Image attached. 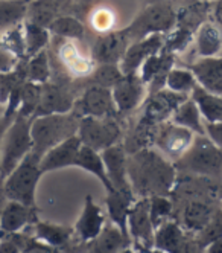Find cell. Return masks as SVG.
<instances>
[{
    "instance_id": "24",
    "label": "cell",
    "mask_w": 222,
    "mask_h": 253,
    "mask_svg": "<svg viewBox=\"0 0 222 253\" xmlns=\"http://www.w3.org/2000/svg\"><path fill=\"white\" fill-rule=\"evenodd\" d=\"M131 244V240L111 223H107L96 238L79 244L78 253H119L123 247Z\"/></svg>"
},
{
    "instance_id": "9",
    "label": "cell",
    "mask_w": 222,
    "mask_h": 253,
    "mask_svg": "<svg viewBox=\"0 0 222 253\" xmlns=\"http://www.w3.org/2000/svg\"><path fill=\"white\" fill-rule=\"evenodd\" d=\"M128 233L139 253H149L155 246V227L149 215V198H136L128 213Z\"/></svg>"
},
{
    "instance_id": "11",
    "label": "cell",
    "mask_w": 222,
    "mask_h": 253,
    "mask_svg": "<svg viewBox=\"0 0 222 253\" xmlns=\"http://www.w3.org/2000/svg\"><path fill=\"white\" fill-rule=\"evenodd\" d=\"M195 133L184 128V126L172 122L171 119L161 122L155 131L154 147L158 153H161L166 159L175 162L184 156L195 140Z\"/></svg>"
},
{
    "instance_id": "33",
    "label": "cell",
    "mask_w": 222,
    "mask_h": 253,
    "mask_svg": "<svg viewBox=\"0 0 222 253\" xmlns=\"http://www.w3.org/2000/svg\"><path fill=\"white\" fill-rule=\"evenodd\" d=\"M47 29L53 37L63 40L82 42L85 37V25L75 15H63L52 22Z\"/></svg>"
},
{
    "instance_id": "8",
    "label": "cell",
    "mask_w": 222,
    "mask_h": 253,
    "mask_svg": "<svg viewBox=\"0 0 222 253\" xmlns=\"http://www.w3.org/2000/svg\"><path fill=\"white\" fill-rule=\"evenodd\" d=\"M78 137L82 145L102 153L110 147L122 143L123 131L117 118H81Z\"/></svg>"
},
{
    "instance_id": "48",
    "label": "cell",
    "mask_w": 222,
    "mask_h": 253,
    "mask_svg": "<svg viewBox=\"0 0 222 253\" xmlns=\"http://www.w3.org/2000/svg\"><path fill=\"white\" fill-rule=\"evenodd\" d=\"M119 253H139V252H137V250H136V249H134V247H133L131 244H129V246L123 247V249H122V250H120Z\"/></svg>"
},
{
    "instance_id": "29",
    "label": "cell",
    "mask_w": 222,
    "mask_h": 253,
    "mask_svg": "<svg viewBox=\"0 0 222 253\" xmlns=\"http://www.w3.org/2000/svg\"><path fill=\"white\" fill-rule=\"evenodd\" d=\"M190 98L199 108V113L207 124L222 122V95L212 93L209 90L202 88L199 84L192 90Z\"/></svg>"
},
{
    "instance_id": "34",
    "label": "cell",
    "mask_w": 222,
    "mask_h": 253,
    "mask_svg": "<svg viewBox=\"0 0 222 253\" xmlns=\"http://www.w3.org/2000/svg\"><path fill=\"white\" fill-rule=\"evenodd\" d=\"M26 78L31 83L44 84L52 78V63L49 60V52L41 50L32 57H25Z\"/></svg>"
},
{
    "instance_id": "37",
    "label": "cell",
    "mask_w": 222,
    "mask_h": 253,
    "mask_svg": "<svg viewBox=\"0 0 222 253\" xmlns=\"http://www.w3.org/2000/svg\"><path fill=\"white\" fill-rule=\"evenodd\" d=\"M149 198V215L154 227L174 218V203L171 195H152Z\"/></svg>"
},
{
    "instance_id": "16",
    "label": "cell",
    "mask_w": 222,
    "mask_h": 253,
    "mask_svg": "<svg viewBox=\"0 0 222 253\" xmlns=\"http://www.w3.org/2000/svg\"><path fill=\"white\" fill-rule=\"evenodd\" d=\"M164 39H166V35L155 34V35H149V37L142 39V40H136V42H133L131 44H129L123 58L119 63L123 75H136V74H139L142 64L151 55L158 53L163 49Z\"/></svg>"
},
{
    "instance_id": "36",
    "label": "cell",
    "mask_w": 222,
    "mask_h": 253,
    "mask_svg": "<svg viewBox=\"0 0 222 253\" xmlns=\"http://www.w3.org/2000/svg\"><path fill=\"white\" fill-rule=\"evenodd\" d=\"M123 78V72L120 70V66L116 63H104L93 69V72L87 77L88 84L104 85L108 88H113L120 80Z\"/></svg>"
},
{
    "instance_id": "12",
    "label": "cell",
    "mask_w": 222,
    "mask_h": 253,
    "mask_svg": "<svg viewBox=\"0 0 222 253\" xmlns=\"http://www.w3.org/2000/svg\"><path fill=\"white\" fill-rule=\"evenodd\" d=\"M78 95L76 88L67 80L58 78L57 81H47L41 84L40 102L37 107L35 116L53 115V113H69L72 112ZM34 116V118H35Z\"/></svg>"
},
{
    "instance_id": "53",
    "label": "cell",
    "mask_w": 222,
    "mask_h": 253,
    "mask_svg": "<svg viewBox=\"0 0 222 253\" xmlns=\"http://www.w3.org/2000/svg\"><path fill=\"white\" fill-rule=\"evenodd\" d=\"M3 113V108H0V115H2Z\"/></svg>"
},
{
    "instance_id": "3",
    "label": "cell",
    "mask_w": 222,
    "mask_h": 253,
    "mask_svg": "<svg viewBox=\"0 0 222 253\" xmlns=\"http://www.w3.org/2000/svg\"><path fill=\"white\" fill-rule=\"evenodd\" d=\"M40 162L38 156L31 153L3 178L2 189L8 200L37 206V188L44 175Z\"/></svg>"
},
{
    "instance_id": "13",
    "label": "cell",
    "mask_w": 222,
    "mask_h": 253,
    "mask_svg": "<svg viewBox=\"0 0 222 253\" xmlns=\"http://www.w3.org/2000/svg\"><path fill=\"white\" fill-rule=\"evenodd\" d=\"M166 253H202L193 233L187 232L177 220L171 218L155 229V246Z\"/></svg>"
},
{
    "instance_id": "49",
    "label": "cell",
    "mask_w": 222,
    "mask_h": 253,
    "mask_svg": "<svg viewBox=\"0 0 222 253\" xmlns=\"http://www.w3.org/2000/svg\"><path fill=\"white\" fill-rule=\"evenodd\" d=\"M149 253H166V252H163V250H160V249H157V247H154Z\"/></svg>"
},
{
    "instance_id": "51",
    "label": "cell",
    "mask_w": 222,
    "mask_h": 253,
    "mask_svg": "<svg viewBox=\"0 0 222 253\" xmlns=\"http://www.w3.org/2000/svg\"><path fill=\"white\" fill-rule=\"evenodd\" d=\"M219 195H221V198H222V185H221V188H219Z\"/></svg>"
},
{
    "instance_id": "20",
    "label": "cell",
    "mask_w": 222,
    "mask_h": 253,
    "mask_svg": "<svg viewBox=\"0 0 222 253\" xmlns=\"http://www.w3.org/2000/svg\"><path fill=\"white\" fill-rule=\"evenodd\" d=\"M189 96L175 93L169 88H161L155 93H149L145 99V107H143V116L152 121L154 124L160 125L161 122L169 121L174 115V112L178 108L181 102L186 101Z\"/></svg>"
},
{
    "instance_id": "52",
    "label": "cell",
    "mask_w": 222,
    "mask_h": 253,
    "mask_svg": "<svg viewBox=\"0 0 222 253\" xmlns=\"http://www.w3.org/2000/svg\"><path fill=\"white\" fill-rule=\"evenodd\" d=\"M3 235H5V232H2V230H0V238H2V237H3Z\"/></svg>"
},
{
    "instance_id": "1",
    "label": "cell",
    "mask_w": 222,
    "mask_h": 253,
    "mask_svg": "<svg viewBox=\"0 0 222 253\" xmlns=\"http://www.w3.org/2000/svg\"><path fill=\"white\" fill-rule=\"evenodd\" d=\"M128 177L136 198L171 195L177 183V167L151 147L128 154Z\"/></svg>"
},
{
    "instance_id": "4",
    "label": "cell",
    "mask_w": 222,
    "mask_h": 253,
    "mask_svg": "<svg viewBox=\"0 0 222 253\" xmlns=\"http://www.w3.org/2000/svg\"><path fill=\"white\" fill-rule=\"evenodd\" d=\"M212 5L213 3L206 2V0H195V2L187 3L180 11H177L175 28L166 35L163 50L175 55V53L186 49L193 40L199 26L209 20Z\"/></svg>"
},
{
    "instance_id": "18",
    "label": "cell",
    "mask_w": 222,
    "mask_h": 253,
    "mask_svg": "<svg viewBox=\"0 0 222 253\" xmlns=\"http://www.w3.org/2000/svg\"><path fill=\"white\" fill-rule=\"evenodd\" d=\"M107 226V215L104 209L95 202L91 195H87L84 198V206L78 216V220L73 226L75 230V238L78 243H87L90 240L96 238L98 235L104 230Z\"/></svg>"
},
{
    "instance_id": "28",
    "label": "cell",
    "mask_w": 222,
    "mask_h": 253,
    "mask_svg": "<svg viewBox=\"0 0 222 253\" xmlns=\"http://www.w3.org/2000/svg\"><path fill=\"white\" fill-rule=\"evenodd\" d=\"M75 168H81V169L87 171L88 174H91L93 177H96L99 182L102 183V186L107 191V194L114 191V188L111 186L110 180H108L107 169H105L104 160H102V156H101L99 151L90 148V147L82 145L81 150H79L78 159H76Z\"/></svg>"
},
{
    "instance_id": "54",
    "label": "cell",
    "mask_w": 222,
    "mask_h": 253,
    "mask_svg": "<svg viewBox=\"0 0 222 253\" xmlns=\"http://www.w3.org/2000/svg\"><path fill=\"white\" fill-rule=\"evenodd\" d=\"M0 108H2V107H0Z\"/></svg>"
},
{
    "instance_id": "17",
    "label": "cell",
    "mask_w": 222,
    "mask_h": 253,
    "mask_svg": "<svg viewBox=\"0 0 222 253\" xmlns=\"http://www.w3.org/2000/svg\"><path fill=\"white\" fill-rule=\"evenodd\" d=\"M113 99L119 116L131 115L136 108L146 99V85L140 80L139 74L136 75H123V78L111 88Z\"/></svg>"
},
{
    "instance_id": "39",
    "label": "cell",
    "mask_w": 222,
    "mask_h": 253,
    "mask_svg": "<svg viewBox=\"0 0 222 253\" xmlns=\"http://www.w3.org/2000/svg\"><path fill=\"white\" fill-rule=\"evenodd\" d=\"M32 238L29 230L5 233L0 238V253H25L26 246Z\"/></svg>"
},
{
    "instance_id": "46",
    "label": "cell",
    "mask_w": 222,
    "mask_h": 253,
    "mask_svg": "<svg viewBox=\"0 0 222 253\" xmlns=\"http://www.w3.org/2000/svg\"><path fill=\"white\" fill-rule=\"evenodd\" d=\"M212 12H213V19L218 25L222 26V0H216L212 5Z\"/></svg>"
},
{
    "instance_id": "45",
    "label": "cell",
    "mask_w": 222,
    "mask_h": 253,
    "mask_svg": "<svg viewBox=\"0 0 222 253\" xmlns=\"http://www.w3.org/2000/svg\"><path fill=\"white\" fill-rule=\"evenodd\" d=\"M202 253H222V237L216 238L210 244H207Z\"/></svg>"
},
{
    "instance_id": "7",
    "label": "cell",
    "mask_w": 222,
    "mask_h": 253,
    "mask_svg": "<svg viewBox=\"0 0 222 253\" xmlns=\"http://www.w3.org/2000/svg\"><path fill=\"white\" fill-rule=\"evenodd\" d=\"M175 23L177 11L172 2L164 0V2L148 3L146 8L142 9L136 19L125 28V32L133 43L155 34L168 35L175 28Z\"/></svg>"
},
{
    "instance_id": "47",
    "label": "cell",
    "mask_w": 222,
    "mask_h": 253,
    "mask_svg": "<svg viewBox=\"0 0 222 253\" xmlns=\"http://www.w3.org/2000/svg\"><path fill=\"white\" fill-rule=\"evenodd\" d=\"M6 195H5V192H3V189H2V185H0V215H2V211H3V206H5V203H6Z\"/></svg>"
},
{
    "instance_id": "55",
    "label": "cell",
    "mask_w": 222,
    "mask_h": 253,
    "mask_svg": "<svg viewBox=\"0 0 222 253\" xmlns=\"http://www.w3.org/2000/svg\"><path fill=\"white\" fill-rule=\"evenodd\" d=\"M0 185H2V183H0Z\"/></svg>"
},
{
    "instance_id": "5",
    "label": "cell",
    "mask_w": 222,
    "mask_h": 253,
    "mask_svg": "<svg viewBox=\"0 0 222 253\" xmlns=\"http://www.w3.org/2000/svg\"><path fill=\"white\" fill-rule=\"evenodd\" d=\"M31 122L32 118L17 115L8 126L0 153V183L26 156L32 153L34 142L31 136Z\"/></svg>"
},
{
    "instance_id": "38",
    "label": "cell",
    "mask_w": 222,
    "mask_h": 253,
    "mask_svg": "<svg viewBox=\"0 0 222 253\" xmlns=\"http://www.w3.org/2000/svg\"><path fill=\"white\" fill-rule=\"evenodd\" d=\"M40 93H41V84L26 81L23 85L20 107H18L17 115L25 116V118H34L37 107H38V102H40Z\"/></svg>"
},
{
    "instance_id": "2",
    "label": "cell",
    "mask_w": 222,
    "mask_h": 253,
    "mask_svg": "<svg viewBox=\"0 0 222 253\" xmlns=\"http://www.w3.org/2000/svg\"><path fill=\"white\" fill-rule=\"evenodd\" d=\"M79 119L73 112L35 116L31 122V136L34 150L40 159L53 147L60 145L66 139L78 134Z\"/></svg>"
},
{
    "instance_id": "6",
    "label": "cell",
    "mask_w": 222,
    "mask_h": 253,
    "mask_svg": "<svg viewBox=\"0 0 222 253\" xmlns=\"http://www.w3.org/2000/svg\"><path fill=\"white\" fill-rule=\"evenodd\" d=\"M177 169L198 177H222V150L204 134L195 136L190 148L175 162Z\"/></svg>"
},
{
    "instance_id": "22",
    "label": "cell",
    "mask_w": 222,
    "mask_h": 253,
    "mask_svg": "<svg viewBox=\"0 0 222 253\" xmlns=\"http://www.w3.org/2000/svg\"><path fill=\"white\" fill-rule=\"evenodd\" d=\"M81 147H82V142L76 134V136L66 139L60 145L50 148L41 157V162H40L43 174L64 169V168H73L76 164Z\"/></svg>"
},
{
    "instance_id": "10",
    "label": "cell",
    "mask_w": 222,
    "mask_h": 253,
    "mask_svg": "<svg viewBox=\"0 0 222 253\" xmlns=\"http://www.w3.org/2000/svg\"><path fill=\"white\" fill-rule=\"evenodd\" d=\"M72 112L78 118H120L111 88L88 84L78 95Z\"/></svg>"
},
{
    "instance_id": "15",
    "label": "cell",
    "mask_w": 222,
    "mask_h": 253,
    "mask_svg": "<svg viewBox=\"0 0 222 253\" xmlns=\"http://www.w3.org/2000/svg\"><path fill=\"white\" fill-rule=\"evenodd\" d=\"M131 44L125 29L110 31L105 34H99L91 44V58L98 64L104 63H116L119 64L123 58L128 46Z\"/></svg>"
},
{
    "instance_id": "21",
    "label": "cell",
    "mask_w": 222,
    "mask_h": 253,
    "mask_svg": "<svg viewBox=\"0 0 222 253\" xmlns=\"http://www.w3.org/2000/svg\"><path fill=\"white\" fill-rule=\"evenodd\" d=\"M58 40H60V46L57 47V49H60L58 61L67 72L66 77H70L73 80L87 78L95 69V66H93L95 61L91 58V55L85 57L81 52L79 46L76 44V42L63 40V39H58Z\"/></svg>"
},
{
    "instance_id": "27",
    "label": "cell",
    "mask_w": 222,
    "mask_h": 253,
    "mask_svg": "<svg viewBox=\"0 0 222 253\" xmlns=\"http://www.w3.org/2000/svg\"><path fill=\"white\" fill-rule=\"evenodd\" d=\"M196 53L199 58L218 57L222 49V32L210 20L204 22L195 34Z\"/></svg>"
},
{
    "instance_id": "26",
    "label": "cell",
    "mask_w": 222,
    "mask_h": 253,
    "mask_svg": "<svg viewBox=\"0 0 222 253\" xmlns=\"http://www.w3.org/2000/svg\"><path fill=\"white\" fill-rule=\"evenodd\" d=\"M136 200L134 194H123L119 191L108 192L105 198L107 213L111 220V224H114L125 237L129 238L128 233V213Z\"/></svg>"
},
{
    "instance_id": "40",
    "label": "cell",
    "mask_w": 222,
    "mask_h": 253,
    "mask_svg": "<svg viewBox=\"0 0 222 253\" xmlns=\"http://www.w3.org/2000/svg\"><path fill=\"white\" fill-rule=\"evenodd\" d=\"M87 20L90 22L91 28L96 29L99 34H105V32H110L113 31V26L116 23V17H114V12L108 9V8H93L91 12L88 14Z\"/></svg>"
},
{
    "instance_id": "43",
    "label": "cell",
    "mask_w": 222,
    "mask_h": 253,
    "mask_svg": "<svg viewBox=\"0 0 222 253\" xmlns=\"http://www.w3.org/2000/svg\"><path fill=\"white\" fill-rule=\"evenodd\" d=\"M25 253H63V252L55 249V247H50V246H47V244H44V243H41V241H38L37 238L32 237L29 244L25 249Z\"/></svg>"
},
{
    "instance_id": "44",
    "label": "cell",
    "mask_w": 222,
    "mask_h": 253,
    "mask_svg": "<svg viewBox=\"0 0 222 253\" xmlns=\"http://www.w3.org/2000/svg\"><path fill=\"white\" fill-rule=\"evenodd\" d=\"M14 121V118L6 116L5 113L0 115V153H2V142H3V136L8 130V126L11 125V122Z\"/></svg>"
},
{
    "instance_id": "31",
    "label": "cell",
    "mask_w": 222,
    "mask_h": 253,
    "mask_svg": "<svg viewBox=\"0 0 222 253\" xmlns=\"http://www.w3.org/2000/svg\"><path fill=\"white\" fill-rule=\"evenodd\" d=\"M31 0H0V34L26 20Z\"/></svg>"
},
{
    "instance_id": "25",
    "label": "cell",
    "mask_w": 222,
    "mask_h": 253,
    "mask_svg": "<svg viewBox=\"0 0 222 253\" xmlns=\"http://www.w3.org/2000/svg\"><path fill=\"white\" fill-rule=\"evenodd\" d=\"M189 69L196 78V83L212 93L222 95V57L199 58Z\"/></svg>"
},
{
    "instance_id": "32",
    "label": "cell",
    "mask_w": 222,
    "mask_h": 253,
    "mask_svg": "<svg viewBox=\"0 0 222 253\" xmlns=\"http://www.w3.org/2000/svg\"><path fill=\"white\" fill-rule=\"evenodd\" d=\"M23 37H25L26 57H32L35 53L46 50L49 47L52 34L46 26L25 20L23 22Z\"/></svg>"
},
{
    "instance_id": "14",
    "label": "cell",
    "mask_w": 222,
    "mask_h": 253,
    "mask_svg": "<svg viewBox=\"0 0 222 253\" xmlns=\"http://www.w3.org/2000/svg\"><path fill=\"white\" fill-rule=\"evenodd\" d=\"M26 230H29L32 233L34 238H37L38 241H41L50 247L61 250L63 253H78L81 243L76 241L73 227L38 220Z\"/></svg>"
},
{
    "instance_id": "35",
    "label": "cell",
    "mask_w": 222,
    "mask_h": 253,
    "mask_svg": "<svg viewBox=\"0 0 222 253\" xmlns=\"http://www.w3.org/2000/svg\"><path fill=\"white\" fill-rule=\"evenodd\" d=\"M196 84V78L189 67H172L168 78H166V88L187 96H190Z\"/></svg>"
},
{
    "instance_id": "19",
    "label": "cell",
    "mask_w": 222,
    "mask_h": 253,
    "mask_svg": "<svg viewBox=\"0 0 222 253\" xmlns=\"http://www.w3.org/2000/svg\"><path fill=\"white\" fill-rule=\"evenodd\" d=\"M107 175L114 191L123 194H134L128 177V153L125 151L122 143L113 145L101 153Z\"/></svg>"
},
{
    "instance_id": "42",
    "label": "cell",
    "mask_w": 222,
    "mask_h": 253,
    "mask_svg": "<svg viewBox=\"0 0 222 253\" xmlns=\"http://www.w3.org/2000/svg\"><path fill=\"white\" fill-rule=\"evenodd\" d=\"M204 126H206V136L218 148L222 150V122H213V124L204 122Z\"/></svg>"
},
{
    "instance_id": "30",
    "label": "cell",
    "mask_w": 222,
    "mask_h": 253,
    "mask_svg": "<svg viewBox=\"0 0 222 253\" xmlns=\"http://www.w3.org/2000/svg\"><path fill=\"white\" fill-rule=\"evenodd\" d=\"M171 121L184 126V128L190 130L192 133H195L198 136L206 134V126H204V122H202V116L199 113V108L190 96L178 105V108L174 112Z\"/></svg>"
},
{
    "instance_id": "50",
    "label": "cell",
    "mask_w": 222,
    "mask_h": 253,
    "mask_svg": "<svg viewBox=\"0 0 222 253\" xmlns=\"http://www.w3.org/2000/svg\"><path fill=\"white\" fill-rule=\"evenodd\" d=\"M154 2H164V0H146V3H154ZM169 2H172V0H169Z\"/></svg>"
},
{
    "instance_id": "23",
    "label": "cell",
    "mask_w": 222,
    "mask_h": 253,
    "mask_svg": "<svg viewBox=\"0 0 222 253\" xmlns=\"http://www.w3.org/2000/svg\"><path fill=\"white\" fill-rule=\"evenodd\" d=\"M37 206H28L18 202L6 200L0 215V230L5 233L23 232L38 221Z\"/></svg>"
},
{
    "instance_id": "41",
    "label": "cell",
    "mask_w": 222,
    "mask_h": 253,
    "mask_svg": "<svg viewBox=\"0 0 222 253\" xmlns=\"http://www.w3.org/2000/svg\"><path fill=\"white\" fill-rule=\"evenodd\" d=\"M20 60L22 58H18L15 53L6 46V43L2 39V35H0V74L14 70Z\"/></svg>"
}]
</instances>
